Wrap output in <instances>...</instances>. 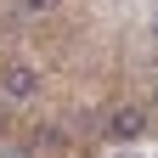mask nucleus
I'll return each instance as SVG.
<instances>
[{
  "label": "nucleus",
  "instance_id": "1",
  "mask_svg": "<svg viewBox=\"0 0 158 158\" xmlns=\"http://www.w3.org/2000/svg\"><path fill=\"white\" fill-rule=\"evenodd\" d=\"M102 130H107V141H135L147 130V107H113Z\"/></svg>",
  "mask_w": 158,
  "mask_h": 158
},
{
  "label": "nucleus",
  "instance_id": "2",
  "mask_svg": "<svg viewBox=\"0 0 158 158\" xmlns=\"http://www.w3.org/2000/svg\"><path fill=\"white\" fill-rule=\"evenodd\" d=\"M0 90H6L11 102H28V96L40 90V73H34L28 62H17V68H6V79H0Z\"/></svg>",
  "mask_w": 158,
  "mask_h": 158
},
{
  "label": "nucleus",
  "instance_id": "3",
  "mask_svg": "<svg viewBox=\"0 0 158 158\" xmlns=\"http://www.w3.org/2000/svg\"><path fill=\"white\" fill-rule=\"evenodd\" d=\"M23 6H28V11H56L62 0H23Z\"/></svg>",
  "mask_w": 158,
  "mask_h": 158
},
{
  "label": "nucleus",
  "instance_id": "4",
  "mask_svg": "<svg viewBox=\"0 0 158 158\" xmlns=\"http://www.w3.org/2000/svg\"><path fill=\"white\" fill-rule=\"evenodd\" d=\"M0 158H23V152H0Z\"/></svg>",
  "mask_w": 158,
  "mask_h": 158
},
{
  "label": "nucleus",
  "instance_id": "5",
  "mask_svg": "<svg viewBox=\"0 0 158 158\" xmlns=\"http://www.w3.org/2000/svg\"><path fill=\"white\" fill-rule=\"evenodd\" d=\"M152 34H158V17H152Z\"/></svg>",
  "mask_w": 158,
  "mask_h": 158
},
{
  "label": "nucleus",
  "instance_id": "6",
  "mask_svg": "<svg viewBox=\"0 0 158 158\" xmlns=\"http://www.w3.org/2000/svg\"><path fill=\"white\" fill-rule=\"evenodd\" d=\"M152 107H158V96H152Z\"/></svg>",
  "mask_w": 158,
  "mask_h": 158
}]
</instances>
